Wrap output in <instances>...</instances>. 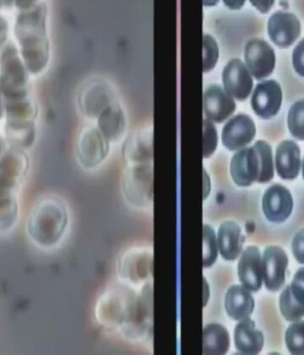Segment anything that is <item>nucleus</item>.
<instances>
[{"instance_id":"obj_1","label":"nucleus","mask_w":304,"mask_h":355,"mask_svg":"<svg viewBox=\"0 0 304 355\" xmlns=\"http://www.w3.org/2000/svg\"><path fill=\"white\" fill-rule=\"evenodd\" d=\"M12 8V43L33 77L46 69L50 55L47 8L42 2L17 3Z\"/></svg>"},{"instance_id":"obj_2","label":"nucleus","mask_w":304,"mask_h":355,"mask_svg":"<svg viewBox=\"0 0 304 355\" xmlns=\"http://www.w3.org/2000/svg\"><path fill=\"white\" fill-rule=\"evenodd\" d=\"M230 173L234 182L240 187L270 182L274 176L271 146L258 141L253 147L237 151L231 160Z\"/></svg>"},{"instance_id":"obj_3","label":"nucleus","mask_w":304,"mask_h":355,"mask_svg":"<svg viewBox=\"0 0 304 355\" xmlns=\"http://www.w3.org/2000/svg\"><path fill=\"white\" fill-rule=\"evenodd\" d=\"M67 220V214L61 202L53 198H43L33 206L28 216V236L37 246H53L61 239Z\"/></svg>"},{"instance_id":"obj_4","label":"nucleus","mask_w":304,"mask_h":355,"mask_svg":"<svg viewBox=\"0 0 304 355\" xmlns=\"http://www.w3.org/2000/svg\"><path fill=\"white\" fill-rule=\"evenodd\" d=\"M245 59L248 71L256 79H262L273 71L276 56L273 49L260 39L250 40L245 47Z\"/></svg>"},{"instance_id":"obj_5","label":"nucleus","mask_w":304,"mask_h":355,"mask_svg":"<svg viewBox=\"0 0 304 355\" xmlns=\"http://www.w3.org/2000/svg\"><path fill=\"white\" fill-rule=\"evenodd\" d=\"M262 274L266 288L278 291L286 281L288 257L278 246H269L262 255Z\"/></svg>"},{"instance_id":"obj_6","label":"nucleus","mask_w":304,"mask_h":355,"mask_svg":"<svg viewBox=\"0 0 304 355\" xmlns=\"http://www.w3.org/2000/svg\"><path fill=\"white\" fill-rule=\"evenodd\" d=\"M262 210L267 220L274 223L287 220L293 211V198L289 190L280 184L271 186L262 198Z\"/></svg>"},{"instance_id":"obj_7","label":"nucleus","mask_w":304,"mask_h":355,"mask_svg":"<svg viewBox=\"0 0 304 355\" xmlns=\"http://www.w3.org/2000/svg\"><path fill=\"white\" fill-rule=\"evenodd\" d=\"M223 82L228 94L237 100L246 99L251 94L253 78L242 60L233 59L223 71Z\"/></svg>"},{"instance_id":"obj_8","label":"nucleus","mask_w":304,"mask_h":355,"mask_svg":"<svg viewBox=\"0 0 304 355\" xmlns=\"http://www.w3.org/2000/svg\"><path fill=\"white\" fill-rule=\"evenodd\" d=\"M255 125L245 114H239L226 123L221 133L223 144L230 150H242L253 141L255 135Z\"/></svg>"},{"instance_id":"obj_9","label":"nucleus","mask_w":304,"mask_h":355,"mask_svg":"<svg viewBox=\"0 0 304 355\" xmlns=\"http://www.w3.org/2000/svg\"><path fill=\"white\" fill-rule=\"evenodd\" d=\"M252 107L262 119L276 115L282 103V90L276 81L267 80L256 85L252 96Z\"/></svg>"},{"instance_id":"obj_10","label":"nucleus","mask_w":304,"mask_h":355,"mask_svg":"<svg viewBox=\"0 0 304 355\" xmlns=\"http://www.w3.org/2000/svg\"><path fill=\"white\" fill-rule=\"evenodd\" d=\"M268 33L278 46L287 47L297 40L301 33L298 18L290 12L278 11L271 15L268 22Z\"/></svg>"},{"instance_id":"obj_11","label":"nucleus","mask_w":304,"mask_h":355,"mask_svg":"<svg viewBox=\"0 0 304 355\" xmlns=\"http://www.w3.org/2000/svg\"><path fill=\"white\" fill-rule=\"evenodd\" d=\"M236 110L235 101L219 85H212L204 93V110L208 120L223 122Z\"/></svg>"},{"instance_id":"obj_12","label":"nucleus","mask_w":304,"mask_h":355,"mask_svg":"<svg viewBox=\"0 0 304 355\" xmlns=\"http://www.w3.org/2000/svg\"><path fill=\"white\" fill-rule=\"evenodd\" d=\"M237 270L240 283L246 290L256 293L262 288L264 274L261 252L257 247L249 246L244 250Z\"/></svg>"},{"instance_id":"obj_13","label":"nucleus","mask_w":304,"mask_h":355,"mask_svg":"<svg viewBox=\"0 0 304 355\" xmlns=\"http://www.w3.org/2000/svg\"><path fill=\"white\" fill-rule=\"evenodd\" d=\"M108 148L109 146L103 135L96 129H88L78 142L79 159L85 166H97L105 158Z\"/></svg>"},{"instance_id":"obj_14","label":"nucleus","mask_w":304,"mask_h":355,"mask_svg":"<svg viewBox=\"0 0 304 355\" xmlns=\"http://www.w3.org/2000/svg\"><path fill=\"white\" fill-rule=\"evenodd\" d=\"M234 339L237 350L244 354H258L264 347V334L256 329L255 322L249 317L236 326Z\"/></svg>"},{"instance_id":"obj_15","label":"nucleus","mask_w":304,"mask_h":355,"mask_svg":"<svg viewBox=\"0 0 304 355\" xmlns=\"http://www.w3.org/2000/svg\"><path fill=\"white\" fill-rule=\"evenodd\" d=\"M301 168V152L293 141H282L276 151V169L283 180H294Z\"/></svg>"},{"instance_id":"obj_16","label":"nucleus","mask_w":304,"mask_h":355,"mask_svg":"<svg viewBox=\"0 0 304 355\" xmlns=\"http://www.w3.org/2000/svg\"><path fill=\"white\" fill-rule=\"evenodd\" d=\"M226 309L231 318L242 321L252 315L255 309V300L245 287L234 285L227 291Z\"/></svg>"},{"instance_id":"obj_17","label":"nucleus","mask_w":304,"mask_h":355,"mask_svg":"<svg viewBox=\"0 0 304 355\" xmlns=\"http://www.w3.org/2000/svg\"><path fill=\"white\" fill-rule=\"evenodd\" d=\"M217 243L218 249L224 259L235 261L242 252V228L235 222H224L218 232Z\"/></svg>"},{"instance_id":"obj_18","label":"nucleus","mask_w":304,"mask_h":355,"mask_svg":"<svg viewBox=\"0 0 304 355\" xmlns=\"http://www.w3.org/2000/svg\"><path fill=\"white\" fill-rule=\"evenodd\" d=\"M230 336L227 329L217 323L205 326L203 331V354L223 355L229 350Z\"/></svg>"},{"instance_id":"obj_19","label":"nucleus","mask_w":304,"mask_h":355,"mask_svg":"<svg viewBox=\"0 0 304 355\" xmlns=\"http://www.w3.org/2000/svg\"><path fill=\"white\" fill-rule=\"evenodd\" d=\"M99 126L106 139H115L120 135L125 126V119L119 107L110 106L101 113Z\"/></svg>"},{"instance_id":"obj_20","label":"nucleus","mask_w":304,"mask_h":355,"mask_svg":"<svg viewBox=\"0 0 304 355\" xmlns=\"http://www.w3.org/2000/svg\"><path fill=\"white\" fill-rule=\"evenodd\" d=\"M280 307L282 315L287 322H297L304 316V306L294 297L290 285L280 297Z\"/></svg>"},{"instance_id":"obj_21","label":"nucleus","mask_w":304,"mask_h":355,"mask_svg":"<svg viewBox=\"0 0 304 355\" xmlns=\"http://www.w3.org/2000/svg\"><path fill=\"white\" fill-rule=\"evenodd\" d=\"M203 265L205 268L213 266L218 257V243L214 230L205 225L203 228Z\"/></svg>"},{"instance_id":"obj_22","label":"nucleus","mask_w":304,"mask_h":355,"mask_svg":"<svg viewBox=\"0 0 304 355\" xmlns=\"http://www.w3.org/2000/svg\"><path fill=\"white\" fill-rule=\"evenodd\" d=\"M286 344L291 354L304 355V321H297L288 327Z\"/></svg>"},{"instance_id":"obj_23","label":"nucleus","mask_w":304,"mask_h":355,"mask_svg":"<svg viewBox=\"0 0 304 355\" xmlns=\"http://www.w3.org/2000/svg\"><path fill=\"white\" fill-rule=\"evenodd\" d=\"M288 126L294 137L304 141V100L296 101L290 107Z\"/></svg>"},{"instance_id":"obj_24","label":"nucleus","mask_w":304,"mask_h":355,"mask_svg":"<svg viewBox=\"0 0 304 355\" xmlns=\"http://www.w3.org/2000/svg\"><path fill=\"white\" fill-rule=\"evenodd\" d=\"M203 42V69L204 71H208L217 64L219 58V49L217 40L211 35L205 34Z\"/></svg>"},{"instance_id":"obj_25","label":"nucleus","mask_w":304,"mask_h":355,"mask_svg":"<svg viewBox=\"0 0 304 355\" xmlns=\"http://www.w3.org/2000/svg\"><path fill=\"white\" fill-rule=\"evenodd\" d=\"M218 144L217 131L213 123L208 119L203 121V155L210 157L217 150Z\"/></svg>"},{"instance_id":"obj_26","label":"nucleus","mask_w":304,"mask_h":355,"mask_svg":"<svg viewBox=\"0 0 304 355\" xmlns=\"http://www.w3.org/2000/svg\"><path fill=\"white\" fill-rule=\"evenodd\" d=\"M11 28L12 21L9 20L5 12L0 10V53L10 42V40H8V37L9 33H11Z\"/></svg>"},{"instance_id":"obj_27","label":"nucleus","mask_w":304,"mask_h":355,"mask_svg":"<svg viewBox=\"0 0 304 355\" xmlns=\"http://www.w3.org/2000/svg\"><path fill=\"white\" fill-rule=\"evenodd\" d=\"M290 287L294 297L304 306V268H300L294 275Z\"/></svg>"},{"instance_id":"obj_28","label":"nucleus","mask_w":304,"mask_h":355,"mask_svg":"<svg viewBox=\"0 0 304 355\" xmlns=\"http://www.w3.org/2000/svg\"><path fill=\"white\" fill-rule=\"evenodd\" d=\"M293 254L300 264H304V230L299 231L294 237Z\"/></svg>"},{"instance_id":"obj_29","label":"nucleus","mask_w":304,"mask_h":355,"mask_svg":"<svg viewBox=\"0 0 304 355\" xmlns=\"http://www.w3.org/2000/svg\"><path fill=\"white\" fill-rule=\"evenodd\" d=\"M293 64L297 73L304 77V39L300 41L294 50Z\"/></svg>"},{"instance_id":"obj_30","label":"nucleus","mask_w":304,"mask_h":355,"mask_svg":"<svg viewBox=\"0 0 304 355\" xmlns=\"http://www.w3.org/2000/svg\"><path fill=\"white\" fill-rule=\"evenodd\" d=\"M251 3L253 6H255L256 8H257L260 11H262V12H267L268 10H270L271 6L274 4L273 1H252Z\"/></svg>"},{"instance_id":"obj_31","label":"nucleus","mask_w":304,"mask_h":355,"mask_svg":"<svg viewBox=\"0 0 304 355\" xmlns=\"http://www.w3.org/2000/svg\"><path fill=\"white\" fill-rule=\"evenodd\" d=\"M204 198H207L209 193H210V179H209V177L205 173V171H204Z\"/></svg>"},{"instance_id":"obj_32","label":"nucleus","mask_w":304,"mask_h":355,"mask_svg":"<svg viewBox=\"0 0 304 355\" xmlns=\"http://www.w3.org/2000/svg\"><path fill=\"white\" fill-rule=\"evenodd\" d=\"M228 6L231 8H239L244 3V1H224Z\"/></svg>"},{"instance_id":"obj_33","label":"nucleus","mask_w":304,"mask_h":355,"mask_svg":"<svg viewBox=\"0 0 304 355\" xmlns=\"http://www.w3.org/2000/svg\"><path fill=\"white\" fill-rule=\"evenodd\" d=\"M303 175L304 179V158H303Z\"/></svg>"}]
</instances>
